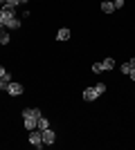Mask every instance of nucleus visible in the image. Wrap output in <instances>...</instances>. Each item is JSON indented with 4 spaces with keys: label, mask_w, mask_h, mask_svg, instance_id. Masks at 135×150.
Listing matches in <instances>:
<instances>
[{
    "label": "nucleus",
    "mask_w": 135,
    "mask_h": 150,
    "mask_svg": "<svg viewBox=\"0 0 135 150\" xmlns=\"http://www.w3.org/2000/svg\"><path fill=\"white\" fill-rule=\"evenodd\" d=\"M104 92H106V85H104V83H97L92 88H86L84 90V101H95V99H99Z\"/></svg>",
    "instance_id": "f257e3e1"
},
{
    "label": "nucleus",
    "mask_w": 135,
    "mask_h": 150,
    "mask_svg": "<svg viewBox=\"0 0 135 150\" xmlns=\"http://www.w3.org/2000/svg\"><path fill=\"white\" fill-rule=\"evenodd\" d=\"M29 144H32L34 148H45V144H43V134H41L39 128L29 130Z\"/></svg>",
    "instance_id": "f03ea898"
},
{
    "label": "nucleus",
    "mask_w": 135,
    "mask_h": 150,
    "mask_svg": "<svg viewBox=\"0 0 135 150\" xmlns=\"http://www.w3.org/2000/svg\"><path fill=\"white\" fill-rule=\"evenodd\" d=\"M7 92L11 94V96H20V94L25 92V88H23L20 83H14V81H9V83H7Z\"/></svg>",
    "instance_id": "7ed1b4c3"
},
{
    "label": "nucleus",
    "mask_w": 135,
    "mask_h": 150,
    "mask_svg": "<svg viewBox=\"0 0 135 150\" xmlns=\"http://www.w3.org/2000/svg\"><path fill=\"white\" fill-rule=\"evenodd\" d=\"M41 134H43V144L45 146H52L56 141V134H54V130H50V128H47V130H41Z\"/></svg>",
    "instance_id": "20e7f679"
},
{
    "label": "nucleus",
    "mask_w": 135,
    "mask_h": 150,
    "mask_svg": "<svg viewBox=\"0 0 135 150\" xmlns=\"http://www.w3.org/2000/svg\"><path fill=\"white\" fill-rule=\"evenodd\" d=\"M23 125H25L27 130H34V128L39 125V119H36V117H32V114H27V117H23Z\"/></svg>",
    "instance_id": "39448f33"
},
{
    "label": "nucleus",
    "mask_w": 135,
    "mask_h": 150,
    "mask_svg": "<svg viewBox=\"0 0 135 150\" xmlns=\"http://www.w3.org/2000/svg\"><path fill=\"white\" fill-rule=\"evenodd\" d=\"M20 25H23V23H20L18 16H11V18H7V20H5V29H18Z\"/></svg>",
    "instance_id": "423d86ee"
},
{
    "label": "nucleus",
    "mask_w": 135,
    "mask_h": 150,
    "mask_svg": "<svg viewBox=\"0 0 135 150\" xmlns=\"http://www.w3.org/2000/svg\"><path fill=\"white\" fill-rule=\"evenodd\" d=\"M101 11H104V13H113V11H115L113 0H104V2H101Z\"/></svg>",
    "instance_id": "0eeeda50"
},
{
    "label": "nucleus",
    "mask_w": 135,
    "mask_h": 150,
    "mask_svg": "<svg viewBox=\"0 0 135 150\" xmlns=\"http://www.w3.org/2000/svg\"><path fill=\"white\" fill-rule=\"evenodd\" d=\"M70 38V29L68 27H61V29L56 31V40H68Z\"/></svg>",
    "instance_id": "6e6552de"
},
{
    "label": "nucleus",
    "mask_w": 135,
    "mask_h": 150,
    "mask_svg": "<svg viewBox=\"0 0 135 150\" xmlns=\"http://www.w3.org/2000/svg\"><path fill=\"white\" fill-rule=\"evenodd\" d=\"M133 67H135V58H131V61L122 63V74H129V72H131Z\"/></svg>",
    "instance_id": "1a4fd4ad"
},
{
    "label": "nucleus",
    "mask_w": 135,
    "mask_h": 150,
    "mask_svg": "<svg viewBox=\"0 0 135 150\" xmlns=\"http://www.w3.org/2000/svg\"><path fill=\"white\" fill-rule=\"evenodd\" d=\"M101 67H104V69H113V67H115V58H113V56H108V58H104V63H101Z\"/></svg>",
    "instance_id": "9d476101"
},
{
    "label": "nucleus",
    "mask_w": 135,
    "mask_h": 150,
    "mask_svg": "<svg viewBox=\"0 0 135 150\" xmlns=\"http://www.w3.org/2000/svg\"><path fill=\"white\" fill-rule=\"evenodd\" d=\"M0 45H9V29H0Z\"/></svg>",
    "instance_id": "9b49d317"
},
{
    "label": "nucleus",
    "mask_w": 135,
    "mask_h": 150,
    "mask_svg": "<svg viewBox=\"0 0 135 150\" xmlns=\"http://www.w3.org/2000/svg\"><path fill=\"white\" fill-rule=\"evenodd\" d=\"M36 128H39V130H47V128H50V121L45 119V117H39V125H36Z\"/></svg>",
    "instance_id": "f8f14e48"
},
{
    "label": "nucleus",
    "mask_w": 135,
    "mask_h": 150,
    "mask_svg": "<svg viewBox=\"0 0 135 150\" xmlns=\"http://www.w3.org/2000/svg\"><path fill=\"white\" fill-rule=\"evenodd\" d=\"M0 79H2V81H7V83L11 81V76H9V72H7V69L2 67V65H0Z\"/></svg>",
    "instance_id": "ddd939ff"
},
{
    "label": "nucleus",
    "mask_w": 135,
    "mask_h": 150,
    "mask_svg": "<svg viewBox=\"0 0 135 150\" xmlns=\"http://www.w3.org/2000/svg\"><path fill=\"white\" fill-rule=\"evenodd\" d=\"M27 0H7V7H11V9H16L18 5H25Z\"/></svg>",
    "instance_id": "4468645a"
},
{
    "label": "nucleus",
    "mask_w": 135,
    "mask_h": 150,
    "mask_svg": "<svg viewBox=\"0 0 135 150\" xmlns=\"http://www.w3.org/2000/svg\"><path fill=\"white\" fill-rule=\"evenodd\" d=\"M92 72H95V74H101V72H104L101 63H92Z\"/></svg>",
    "instance_id": "2eb2a0df"
},
{
    "label": "nucleus",
    "mask_w": 135,
    "mask_h": 150,
    "mask_svg": "<svg viewBox=\"0 0 135 150\" xmlns=\"http://www.w3.org/2000/svg\"><path fill=\"white\" fill-rule=\"evenodd\" d=\"M113 5H115V9H122V7H124V0H113Z\"/></svg>",
    "instance_id": "dca6fc26"
},
{
    "label": "nucleus",
    "mask_w": 135,
    "mask_h": 150,
    "mask_svg": "<svg viewBox=\"0 0 135 150\" xmlns=\"http://www.w3.org/2000/svg\"><path fill=\"white\" fill-rule=\"evenodd\" d=\"M2 90H7V81H2V79H0V92H2Z\"/></svg>",
    "instance_id": "f3484780"
},
{
    "label": "nucleus",
    "mask_w": 135,
    "mask_h": 150,
    "mask_svg": "<svg viewBox=\"0 0 135 150\" xmlns=\"http://www.w3.org/2000/svg\"><path fill=\"white\" fill-rule=\"evenodd\" d=\"M0 29H5V16H0Z\"/></svg>",
    "instance_id": "a211bd4d"
},
{
    "label": "nucleus",
    "mask_w": 135,
    "mask_h": 150,
    "mask_svg": "<svg viewBox=\"0 0 135 150\" xmlns=\"http://www.w3.org/2000/svg\"><path fill=\"white\" fill-rule=\"evenodd\" d=\"M129 76H131V79H133V81H135V67H133V69H131V72H129Z\"/></svg>",
    "instance_id": "6ab92c4d"
},
{
    "label": "nucleus",
    "mask_w": 135,
    "mask_h": 150,
    "mask_svg": "<svg viewBox=\"0 0 135 150\" xmlns=\"http://www.w3.org/2000/svg\"><path fill=\"white\" fill-rule=\"evenodd\" d=\"M2 5H7V0H0V7H2Z\"/></svg>",
    "instance_id": "aec40b11"
}]
</instances>
